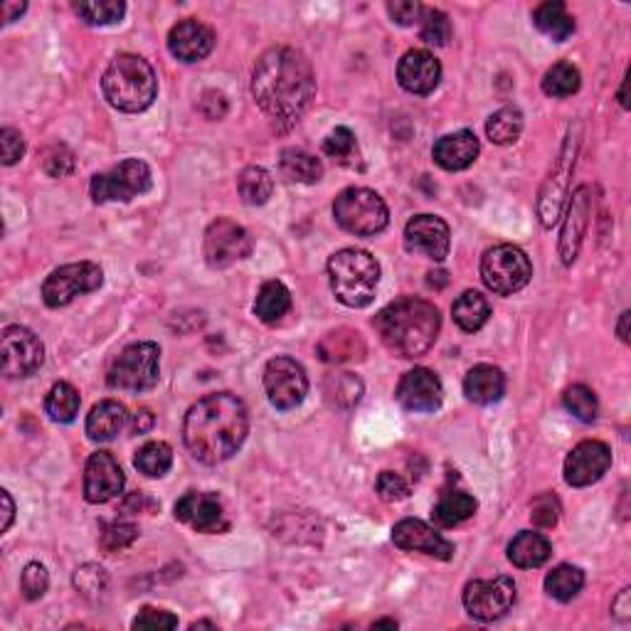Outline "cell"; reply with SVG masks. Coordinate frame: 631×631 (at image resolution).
Listing matches in <instances>:
<instances>
[{
  "label": "cell",
  "mask_w": 631,
  "mask_h": 631,
  "mask_svg": "<svg viewBox=\"0 0 631 631\" xmlns=\"http://www.w3.org/2000/svg\"><path fill=\"white\" fill-rule=\"evenodd\" d=\"M252 97L269 119L294 126L316 97L314 67L294 47H272L254 65Z\"/></svg>",
  "instance_id": "obj_1"
},
{
  "label": "cell",
  "mask_w": 631,
  "mask_h": 631,
  "mask_svg": "<svg viewBox=\"0 0 631 631\" xmlns=\"http://www.w3.org/2000/svg\"><path fill=\"white\" fill-rule=\"evenodd\" d=\"M249 434V412L245 402L232 392H212L195 402L183 422L188 452L200 464L217 466L242 449Z\"/></svg>",
  "instance_id": "obj_2"
},
{
  "label": "cell",
  "mask_w": 631,
  "mask_h": 631,
  "mask_svg": "<svg viewBox=\"0 0 631 631\" xmlns=\"http://www.w3.org/2000/svg\"><path fill=\"white\" fill-rule=\"evenodd\" d=\"M373 323L387 351L400 358H422L437 341L442 316L429 301L405 296L387 304Z\"/></svg>",
  "instance_id": "obj_3"
},
{
  "label": "cell",
  "mask_w": 631,
  "mask_h": 631,
  "mask_svg": "<svg viewBox=\"0 0 631 631\" xmlns=\"http://www.w3.org/2000/svg\"><path fill=\"white\" fill-rule=\"evenodd\" d=\"M102 92L114 109L139 114L153 104L158 94V79L153 67L139 55H116L102 77Z\"/></svg>",
  "instance_id": "obj_4"
},
{
  "label": "cell",
  "mask_w": 631,
  "mask_h": 631,
  "mask_svg": "<svg viewBox=\"0 0 631 631\" xmlns=\"http://www.w3.org/2000/svg\"><path fill=\"white\" fill-rule=\"evenodd\" d=\"M328 279L336 299L348 309L373 304L380 284V264L365 249H341L328 259Z\"/></svg>",
  "instance_id": "obj_5"
},
{
  "label": "cell",
  "mask_w": 631,
  "mask_h": 631,
  "mask_svg": "<svg viewBox=\"0 0 631 631\" xmlns=\"http://www.w3.org/2000/svg\"><path fill=\"white\" fill-rule=\"evenodd\" d=\"M333 217L346 232L358 237H373L390 222L385 200L370 188H346L333 203Z\"/></svg>",
  "instance_id": "obj_6"
},
{
  "label": "cell",
  "mask_w": 631,
  "mask_h": 631,
  "mask_svg": "<svg viewBox=\"0 0 631 631\" xmlns=\"http://www.w3.org/2000/svg\"><path fill=\"white\" fill-rule=\"evenodd\" d=\"M161 348L156 343H131L111 363L106 383L121 392H146L158 385L161 365H158Z\"/></svg>",
  "instance_id": "obj_7"
},
{
  "label": "cell",
  "mask_w": 631,
  "mask_h": 631,
  "mask_svg": "<svg viewBox=\"0 0 631 631\" xmlns=\"http://www.w3.org/2000/svg\"><path fill=\"white\" fill-rule=\"evenodd\" d=\"M530 277L533 264L528 254L516 245H496L486 249L481 259V279L498 296H513L516 291L526 289Z\"/></svg>",
  "instance_id": "obj_8"
},
{
  "label": "cell",
  "mask_w": 631,
  "mask_h": 631,
  "mask_svg": "<svg viewBox=\"0 0 631 631\" xmlns=\"http://www.w3.org/2000/svg\"><path fill=\"white\" fill-rule=\"evenodd\" d=\"M151 168L139 158H126L111 171L99 173L92 178V200L97 205L104 203H129L139 195L151 190Z\"/></svg>",
  "instance_id": "obj_9"
},
{
  "label": "cell",
  "mask_w": 631,
  "mask_h": 631,
  "mask_svg": "<svg viewBox=\"0 0 631 631\" xmlns=\"http://www.w3.org/2000/svg\"><path fill=\"white\" fill-rule=\"evenodd\" d=\"M577 148H580V126L575 124V129L570 126V134H567L558 161H555L553 171H550L548 180L543 183V190H540L538 217L543 227H553L560 220L562 205H565L567 190H570V176L575 171Z\"/></svg>",
  "instance_id": "obj_10"
},
{
  "label": "cell",
  "mask_w": 631,
  "mask_h": 631,
  "mask_svg": "<svg viewBox=\"0 0 631 631\" xmlns=\"http://www.w3.org/2000/svg\"><path fill=\"white\" fill-rule=\"evenodd\" d=\"M102 284L104 272L99 264H65V267L55 269V272L45 279V284H42V301H45L50 309H62V306L72 304L77 296L97 291Z\"/></svg>",
  "instance_id": "obj_11"
},
{
  "label": "cell",
  "mask_w": 631,
  "mask_h": 631,
  "mask_svg": "<svg viewBox=\"0 0 631 631\" xmlns=\"http://www.w3.org/2000/svg\"><path fill=\"white\" fill-rule=\"evenodd\" d=\"M264 390H267L272 407L281 412L294 410L309 395V378L294 358L279 355V358L269 360L264 368Z\"/></svg>",
  "instance_id": "obj_12"
},
{
  "label": "cell",
  "mask_w": 631,
  "mask_h": 631,
  "mask_svg": "<svg viewBox=\"0 0 631 631\" xmlns=\"http://www.w3.org/2000/svg\"><path fill=\"white\" fill-rule=\"evenodd\" d=\"M516 604V582L506 575L474 580L464 587V607L479 622H496Z\"/></svg>",
  "instance_id": "obj_13"
},
{
  "label": "cell",
  "mask_w": 631,
  "mask_h": 631,
  "mask_svg": "<svg viewBox=\"0 0 631 631\" xmlns=\"http://www.w3.org/2000/svg\"><path fill=\"white\" fill-rule=\"evenodd\" d=\"M5 378H28L45 363V346L30 328L8 326L0 336Z\"/></svg>",
  "instance_id": "obj_14"
},
{
  "label": "cell",
  "mask_w": 631,
  "mask_h": 631,
  "mask_svg": "<svg viewBox=\"0 0 631 631\" xmlns=\"http://www.w3.org/2000/svg\"><path fill=\"white\" fill-rule=\"evenodd\" d=\"M254 242L252 235L237 222L220 217L205 232V259L212 269H227L240 259H247L252 254Z\"/></svg>",
  "instance_id": "obj_15"
},
{
  "label": "cell",
  "mask_w": 631,
  "mask_h": 631,
  "mask_svg": "<svg viewBox=\"0 0 631 631\" xmlns=\"http://www.w3.org/2000/svg\"><path fill=\"white\" fill-rule=\"evenodd\" d=\"M395 400L402 410L415 412V415H429L437 412L444 402L442 380L427 368H415L402 375L400 385L395 390Z\"/></svg>",
  "instance_id": "obj_16"
},
{
  "label": "cell",
  "mask_w": 631,
  "mask_h": 631,
  "mask_svg": "<svg viewBox=\"0 0 631 631\" xmlns=\"http://www.w3.org/2000/svg\"><path fill=\"white\" fill-rule=\"evenodd\" d=\"M612 466V449L599 439H585L565 459V481L575 489L597 484Z\"/></svg>",
  "instance_id": "obj_17"
},
{
  "label": "cell",
  "mask_w": 631,
  "mask_h": 631,
  "mask_svg": "<svg viewBox=\"0 0 631 631\" xmlns=\"http://www.w3.org/2000/svg\"><path fill=\"white\" fill-rule=\"evenodd\" d=\"M405 247L415 254L444 262L452 247L449 225L437 215H417L405 227Z\"/></svg>",
  "instance_id": "obj_18"
},
{
  "label": "cell",
  "mask_w": 631,
  "mask_h": 631,
  "mask_svg": "<svg viewBox=\"0 0 631 631\" xmlns=\"http://www.w3.org/2000/svg\"><path fill=\"white\" fill-rule=\"evenodd\" d=\"M176 521L198 530V533H225L230 528L225 508L215 493H185L176 503Z\"/></svg>",
  "instance_id": "obj_19"
},
{
  "label": "cell",
  "mask_w": 631,
  "mask_h": 631,
  "mask_svg": "<svg viewBox=\"0 0 631 631\" xmlns=\"http://www.w3.org/2000/svg\"><path fill=\"white\" fill-rule=\"evenodd\" d=\"M124 471L111 452H94L84 466V498L89 503H106L124 491Z\"/></svg>",
  "instance_id": "obj_20"
},
{
  "label": "cell",
  "mask_w": 631,
  "mask_h": 631,
  "mask_svg": "<svg viewBox=\"0 0 631 631\" xmlns=\"http://www.w3.org/2000/svg\"><path fill=\"white\" fill-rule=\"evenodd\" d=\"M392 543L400 550H407V553H424L437 560L454 558V545L442 533H437L432 526L417 521V518H405V521L395 523Z\"/></svg>",
  "instance_id": "obj_21"
},
{
  "label": "cell",
  "mask_w": 631,
  "mask_h": 631,
  "mask_svg": "<svg viewBox=\"0 0 631 631\" xmlns=\"http://www.w3.org/2000/svg\"><path fill=\"white\" fill-rule=\"evenodd\" d=\"M212 47H215V33H212V28L195 18L180 20L178 25H173L171 33H168V50H171V55L176 60L185 62V65L205 60L212 52Z\"/></svg>",
  "instance_id": "obj_22"
},
{
  "label": "cell",
  "mask_w": 631,
  "mask_h": 631,
  "mask_svg": "<svg viewBox=\"0 0 631 631\" xmlns=\"http://www.w3.org/2000/svg\"><path fill=\"white\" fill-rule=\"evenodd\" d=\"M442 79V65L437 57L427 50H410L402 55L397 65V82L410 94H432Z\"/></svg>",
  "instance_id": "obj_23"
},
{
  "label": "cell",
  "mask_w": 631,
  "mask_h": 631,
  "mask_svg": "<svg viewBox=\"0 0 631 631\" xmlns=\"http://www.w3.org/2000/svg\"><path fill=\"white\" fill-rule=\"evenodd\" d=\"M590 215H592V195H590V188L582 185V188H577L575 193H572L570 212H567L565 227H562L560 257L565 267H570V264L577 259V254H580L587 225H590Z\"/></svg>",
  "instance_id": "obj_24"
},
{
  "label": "cell",
  "mask_w": 631,
  "mask_h": 631,
  "mask_svg": "<svg viewBox=\"0 0 631 631\" xmlns=\"http://www.w3.org/2000/svg\"><path fill=\"white\" fill-rule=\"evenodd\" d=\"M481 143L476 139L474 131L464 129L456 131V134L442 136L437 143H434V161L437 166H442L444 171H464L471 163L479 158Z\"/></svg>",
  "instance_id": "obj_25"
},
{
  "label": "cell",
  "mask_w": 631,
  "mask_h": 631,
  "mask_svg": "<svg viewBox=\"0 0 631 631\" xmlns=\"http://www.w3.org/2000/svg\"><path fill=\"white\" fill-rule=\"evenodd\" d=\"M316 353L323 363H353L365 358V343L363 336L353 328H336L318 341Z\"/></svg>",
  "instance_id": "obj_26"
},
{
  "label": "cell",
  "mask_w": 631,
  "mask_h": 631,
  "mask_svg": "<svg viewBox=\"0 0 631 631\" xmlns=\"http://www.w3.org/2000/svg\"><path fill=\"white\" fill-rule=\"evenodd\" d=\"M464 392L476 405H493L506 392V375L496 365H474L464 378Z\"/></svg>",
  "instance_id": "obj_27"
},
{
  "label": "cell",
  "mask_w": 631,
  "mask_h": 631,
  "mask_svg": "<svg viewBox=\"0 0 631 631\" xmlns=\"http://www.w3.org/2000/svg\"><path fill=\"white\" fill-rule=\"evenodd\" d=\"M126 424V407L119 400H102L87 415V437L92 442H111Z\"/></svg>",
  "instance_id": "obj_28"
},
{
  "label": "cell",
  "mask_w": 631,
  "mask_h": 631,
  "mask_svg": "<svg viewBox=\"0 0 631 631\" xmlns=\"http://www.w3.org/2000/svg\"><path fill=\"white\" fill-rule=\"evenodd\" d=\"M550 555H553L550 540L545 535L533 533V530H523L508 545V560L516 567H521V570H533V567L545 565Z\"/></svg>",
  "instance_id": "obj_29"
},
{
  "label": "cell",
  "mask_w": 631,
  "mask_h": 631,
  "mask_svg": "<svg viewBox=\"0 0 631 631\" xmlns=\"http://www.w3.org/2000/svg\"><path fill=\"white\" fill-rule=\"evenodd\" d=\"M533 23L540 33L548 35L555 42H565L567 37H572V33H575V18L567 13L565 3H560V0L540 3L533 10Z\"/></svg>",
  "instance_id": "obj_30"
},
{
  "label": "cell",
  "mask_w": 631,
  "mask_h": 631,
  "mask_svg": "<svg viewBox=\"0 0 631 631\" xmlns=\"http://www.w3.org/2000/svg\"><path fill=\"white\" fill-rule=\"evenodd\" d=\"M279 171L291 183L311 185L323 178V163L304 148H286V151H281Z\"/></svg>",
  "instance_id": "obj_31"
},
{
  "label": "cell",
  "mask_w": 631,
  "mask_h": 631,
  "mask_svg": "<svg viewBox=\"0 0 631 631\" xmlns=\"http://www.w3.org/2000/svg\"><path fill=\"white\" fill-rule=\"evenodd\" d=\"M363 392V380L353 373H333L323 380V397L333 410H353Z\"/></svg>",
  "instance_id": "obj_32"
},
{
  "label": "cell",
  "mask_w": 631,
  "mask_h": 631,
  "mask_svg": "<svg viewBox=\"0 0 631 631\" xmlns=\"http://www.w3.org/2000/svg\"><path fill=\"white\" fill-rule=\"evenodd\" d=\"M476 508H479V503H476V498L469 496V493L447 491L442 493L439 503L434 506L432 518L439 528H454L459 526V523L469 521L476 513Z\"/></svg>",
  "instance_id": "obj_33"
},
{
  "label": "cell",
  "mask_w": 631,
  "mask_h": 631,
  "mask_svg": "<svg viewBox=\"0 0 631 631\" xmlns=\"http://www.w3.org/2000/svg\"><path fill=\"white\" fill-rule=\"evenodd\" d=\"M452 316L461 331L476 333L479 328L486 326V321H489L491 306L489 301H486V296H481L479 291H464V294L454 301Z\"/></svg>",
  "instance_id": "obj_34"
},
{
  "label": "cell",
  "mask_w": 631,
  "mask_h": 631,
  "mask_svg": "<svg viewBox=\"0 0 631 631\" xmlns=\"http://www.w3.org/2000/svg\"><path fill=\"white\" fill-rule=\"evenodd\" d=\"M291 309V294L284 284L277 279L264 281L259 289L257 301H254V314L262 318L264 323H277L289 314Z\"/></svg>",
  "instance_id": "obj_35"
},
{
  "label": "cell",
  "mask_w": 631,
  "mask_h": 631,
  "mask_svg": "<svg viewBox=\"0 0 631 631\" xmlns=\"http://www.w3.org/2000/svg\"><path fill=\"white\" fill-rule=\"evenodd\" d=\"M79 405H82V397L70 383H55L45 397V412L52 422L60 424L74 422V417L79 415Z\"/></svg>",
  "instance_id": "obj_36"
},
{
  "label": "cell",
  "mask_w": 631,
  "mask_h": 631,
  "mask_svg": "<svg viewBox=\"0 0 631 631\" xmlns=\"http://www.w3.org/2000/svg\"><path fill=\"white\" fill-rule=\"evenodd\" d=\"M323 153L328 158L338 163V166L346 168H363V158H360V148L358 141H355V134L348 126H338L323 141Z\"/></svg>",
  "instance_id": "obj_37"
},
{
  "label": "cell",
  "mask_w": 631,
  "mask_h": 631,
  "mask_svg": "<svg viewBox=\"0 0 631 631\" xmlns=\"http://www.w3.org/2000/svg\"><path fill=\"white\" fill-rule=\"evenodd\" d=\"M523 131V111L518 106H503L486 121V136L496 146H511Z\"/></svg>",
  "instance_id": "obj_38"
},
{
  "label": "cell",
  "mask_w": 631,
  "mask_h": 631,
  "mask_svg": "<svg viewBox=\"0 0 631 631\" xmlns=\"http://www.w3.org/2000/svg\"><path fill=\"white\" fill-rule=\"evenodd\" d=\"M585 587V572L575 565H558L545 577V592L558 602H570Z\"/></svg>",
  "instance_id": "obj_39"
},
{
  "label": "cell",
  "mask_w": 631,
  "mask_h": 631,
  "mask_svg": "<svg viewBox=\"0 0 631 631\" xmlns=\"http://www.w3.org/2000/svg\"><path fill=\"white\" fill-rule=\"evenodd\" d=\"M134 466L148 479H161L173 466V449L166 442H148L136 452Z\"/></svg>",
  "instance_id": "obj_40"
},
{
  "label": "cell",
  "mask_w": 631,
  "mask_h": 631,
  "mask_svg": "<svg viewBox=\"0 0 631 631\" xmlns=\"http://www.w3.org/2000/svg\"><path fill=\"white\" fill-rule=\"evenodd\" d=\"M237 190L247 205H264L274 193V180L269 171L259 166H249L237 178Z\"/></svg>",
  "instance_id": "obj_41"
},
{
  "label": "cell",
  "mask_w": 631,
  "mask_h": 631,
  "mask_svg": "<svg viewBox=\"0 0 631 631\" xmlns=\"http://www.w3.org/2000/svg\"><path fill=\"white\" fill-rule=\"evenodd\" d=\"M580 84H582L580 70H577L575 65H570V62H558V65H553L548 72H545L543 92L553 99H565V97H572V94H577Z\"/></svg>",
  "instance_id": "obj_42"
},
{
  "label": "cell",
  "mask_w": 631,
  "mask_h": 631,
  "mask_svg": "<svg viewBox=\"0 0 631 631\" xmlns=\"http://www.w3.org/2000/svg\"><path fill=\"white\" fill-rule=\"evenodd\" d=\"M74 13L87 25H116L126 13V3L121 0H84L74 3Z\"/></svg>",
  "instance_id": "obj_43"
},
{
  "label": "cell",
  "mask_w": 631,
  "mask_h": 631,
  "mask_svg": "<svg viewBox=\"0 0 631 631\" xmlns=\"http://www.w3.org/2000/svg\"><path fill=\"white\" fill-rule=\"evenodd\" d=\"M72 582L74 590H77L84 599H89V602H97V599H102L106 595V590H109V575H106L104 567L94 565V562L77 567Z\"/></svg>",
  "instance_id": "obj_44"
},
{
  "label": "cell",
  "mask_w": 631,
  "mask_h": 631,
  "mask_svg": "<svg viewBox=\"0 0 631 631\" xmlns=\"http://www.w3.org/2000/svg\"><path fill=\"white\" fill-rule=\"evenodd\" d=\"M420 37L427 45L434 47L449 45V40H452V23H449V15L437 8H424L420 18Z\"/></svg>",
  "instance_id": "obj_45"
},
{
  "label": "cell",
  "mask_w": 631,
  "mask_h": 631,
  "mask_svg": "<svg viewBox=\"0 0 631 631\" xmlns=\"http://www.w3.org/2000/svg\"><path fill=\"white\" fill-rule=\"evenodd\" d=\"M562 402H565L567 412L572 417H577L580 422H595L597 417V395L590 390L587 385H570L562 395Z\"/></svg>",
  "instance_id": "obj_46"
},
{
  "label": "cell",
  "mask_w": 631,
  "mask_h": 631,
  "mask_svg": "<svg viewBox=\"0 0 631 631\" xmlns=\"http://www.w3.org/2000/svg\"><path fill=\"white\" fill-rule=\"evenodd\" d=\"M139 538V528L129 521H114L106 523L102 528V538H99V545H102L104 553L114 555L126 550L129 545H134V540Z\"/></svg>",
  "instance_id": "obj_47"
},
{
  "label": "cell",
  "mask_w": 631,
  "mask_h": 631,
  "mask_svg": "<svg viewBox=\"0 0 631 631\" xmlns=\"http://www.w3.org/2000/svg\"><path fill=\"white\" fill-rule=\"evenodd\" d=\"M42 171L50 178H65L74 171V153L65 143H52L42 151Z\"/></svg>",
  "instance_id": "obj_48"
},
{
  "label": "cell",
  "mask_w": 631,
  "mask_h": 631,
  "mask_svg": "<svg viewBox=\"0 0 631 631\" xmlns=\"http://www.w3.org/2000/svg\"><path fill=\"white\" fill-rule=\"evenodd\" d=\"M560 518V501L555 493L545 491L540 496L533 498L530 503V521L538 528H555Z\"/></svg>",
  "instance_id": "obj_49"
},
{
  "label": "cell",
  "mask_w": 631,
  "mask_h": 631,
  "mask_svg": "<svg viewBox=\"0 0 631 631\" xmlns=\"http://www.w3.org/2000/svg\"><path fill=\"white\" fill-rule=\"evenodd\" d=\"M47 587H50V575H47L45 565H40V562H30V565H25L23 577H20V590H23L25 599L35 602V599H40L42 595H45Z\"/></svg>",
  "instance_id": "obj_50"
},
{
  "label": "cell",
  "mask_w": 631,
  "mask_h": 631,
  "mask_svg": "<svg viewBox=\"0 0 631 631\" xmlns=\"http://www.w3.org/2000/svg\"><path fill=\"white\" fill-rule=\"evenodd\" d=\"M375 491H378V496L383 498L385 503H397L402 501V498L410 496V486H407L405 479H402L400 474H395V471H383V474L378 476Z\"/></svg>",
  "instance_id": "obj_51"
},
{
  "label": "cell",
  "mask_w": 631,
  "mask_h": 631,
  "mask_svg": "<svg viewBox=\"0 0 631 631\" xmlns=\"http://www.w3.org/2000/svg\"><path fill=\"white\" fill-rule=\"evenodd\" d=\"M23 153H25L23 134L10 129V126H5V129L0 131V156H3V166H15V163L23 158Z\"/></svg>",
  "instance_id": "obj_52"
},
{
  "label": "cell",
  "mask_w": 631,
  "mask_h": 631,
  "mask_svg": "<svg viewBox=\"0 0 631 631\" xmlns=\"http://www.w3.org/2000/svg\"><path fill=\"white\" fill-rule=\"evenodd\" d=\"M131 627H134L136 631L139 629H176L178 617H173V614L166 612V609L146 607V609H141V614L134 619V624H131Z\"/></svg>",
  "instance_id": "obj_53"
},
{
  "label": "cell",
  "mask_w": 631,
  "mask_h": 631,
  "mask_svg": "<svg viewBox=\"0 0 631 631\" xmlns=\"http://www.w3.org/2000/svg\"><path fill=\"white\" fill-rule=\"evenodd\" d=\"M422 5L412 3V0H395V3H387V13H390L392 23L397 25H415L422 18Z\"/></svg>",
  "instance_id": "obj_54"
},
{
  "label": "cell",
  "mask_w": 631,
  "mask_h": 631,
  "mask_svg": "<svg viewBox=\"0 0 631 631\" xmlns=\"http://www.w3.org/2000/svg\"><path fill=\"white\" fill-rule=\"evenodd\" d=\"M198 111L205 116V119L220 121L222 116L227 114L225 94L217 92V89H208V92H203V97H200V102H198Z\"/></svg>",
  "instance_id": "obj_55"
},
{
  "label": "cell",
  "mask_w": 631,
  "mask_h": 631,
  "mask_svg": "<svg viewBox=\"0 0 631 631\" xmlns=\"http://www.w3.org/2000/svg\"><path fill=\"white\" fill-rule=\"evenodd\" d=\"M153 422H156V417H153V412L146 410V407H141V410H136L134 420H131V434H146V432H151Z\"/></svg>",
  "instance_id": "obj_56"
},
{
  "label": "cell",
  "mask_w": 631,
  "mask_h": 631,
  "mask_svg": "<svg viewBox=\"0 0 631 631\" xmlns=\"http://www.w3.org/2000/svg\"><path fill=\"white\" fill-rule=\"evenodd\" d=\"M612 612H614V617L622 619V622H627V619H631V595H629V590L619 592V597L614 599V604H612Z\"/></svg>",
  "instance_id": "obj_57"
},
{
  "label": "cell",
  "mask_w": 631,
  "mask_h": 631,
  "mask_svg": "<svg viewBox=\"0 0 631 631\" xmlns=\"http://www.w3.org/2000/svg\"><path fill=\"white\" fill-rule=\"evenodd\" d=\"M25 10H28V3H10L8 0V3H3V23L10 25L13 20H18Z\"/></svg>",
  "instance_id": "obj_58"
},
{
  "label": "cell",
  "mask_w": 631,
  "mask_h": 631,
  "mask_svg": "<svg viewBox=\"0 0 631 631\" xmlns=\"http://www.w3.org/2000/svg\"><path fill=\"white\" fill-rule=\"evenodd\" d=\"M0 501H3V533L10 528V523H13V516H15V503L13 498H10L8 491H0Z\"/></svg>",
  "instance_id": "obj_59"
},
{
  "label": "cell",
  "mask_w": 631,
  "mask_h": 631,
  "mask_svg": "<svg viewBox=\"0 0 631 631\" xmlns=\"http://www.w3.org/2000/svg\"><path fill=\"white\" fill-rule=\"evenodd\" d=\"M629 311H624L622 314V318H619V326H617V333H619V338H622L624 343L629 341Z\"/></svg>",
  "instance_id": "obj_60"
},
{
  "label": "cell",
  "mask_w": 631,
  "mask_h": 631,
  "mask_svg": "<svg viewBox=\"0 0 631 631\" xmlns=\"http://www.w3.org/2000/svg\"><path fill=\"white\" fill-rule=\"evenodd\" d=\"M627 87H629V79L624 77L622 82V89H619V102H622L624 109H629V99H627Z\"/></svg>",
  "instance_id": "obj_61"
},
{
  "label": "cell",
  "mask_w": 631,
  "mask_h": 631,
  "mask_svg": "<svg viewBox=\"0 0 631 631\" xmlns=\"http://www.w3.org/2000/svg\"><path fill=\"white\" fill-rule=\"evenodd\" d=\"M383 627L397 629V622H395V619H380V622L373 624V629H383Z\"/></svg>",
  "instance_id": "obj_62"
},
{
  "label": "cell",
  "mask_w": 631,
  "mask_h": 631,
  "mask_svg": "<svg viewBox=\"0 0 631 631\" xmlns=\"http://www.w3.org/2000/svg\"><path fill=\"white\" fill-rule=\"evenodd\" d=\"M203 627L215 629V624H212V622H195V624H190V629H203Z\"/></svg>",
  "instance_id": "obj_63"
}]
</instances>
